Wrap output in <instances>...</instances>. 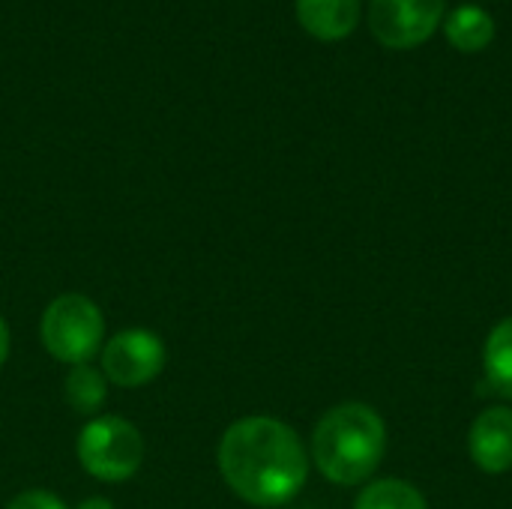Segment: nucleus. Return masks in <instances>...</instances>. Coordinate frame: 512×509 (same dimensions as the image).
Segmentation results:
<instances>
[{"label": "nucleus", "instance_id": "obj_1", "mask_svg": "<svg viewBox=\"0 0 512 509\" xmlns=\"http://www.w3.org/2000/svg\"><path fill=\"white\" fill-rule=\"evenodd\" d=\"M219 471L228 489L252 507H285L309 477L300 435L273 417H243L219 441Z\"/></svg>", "mask_w": 512, "mask_h": 509}, {"label": "nucleus", "instance_id": "obj_2", "mask_svg": "<svg viewBox=\"0 0 512 509\" xmlns=\"http://www.w3.org/2000/svg\"><path fill=\"white\" fill-rule=\"evenodd\" d=\"M387 453V426L372 405L345 402L330 408L312 432V462L336 486L372 480Z\"/></svg>", "mask_w": 512, "mask_h": 509}, {"label": "nucleus", "instance_id": "obj_3", "mask_svg": "<svg viewBox=\"0 0 512 509\" xmlns=\"http://www.w3.org/2000/svg\"><path fill=\"white\" fill-rule=\"evenodd\" d=\"M105 336L99 306L84 294H60L48 303L39 324V339L45 351L69 366L90 363Z\"/></svg>", "mask_w": 512, "mask_h": 509}, {"label": "nucleus", "instance_id": "obj_4", "mask_svg": "<svg viewBox=\"0 0 512 509\" xmlns=\"http://www.w3.org/2000/svg\"><path fill=\"white\" fill-rule=\"evenodd\" d=\"M78 462L102 483H123L144 462V438L123 417H93L78 435Z\"/></svg>", "mask_w": 512, "mask_h": 509}, {"label": "nucleus", "instance_id": "obj_5", "mask_svg": "<svg viewBox=\"0 0 512 509\" xmlns=\"http://www.w3.org/2000/svg\"><path fill=\"white\" fill-rule=\"evenodd\" d=\"M165 363H168L165 342L153 330H141V327L117 333L102 348V375H105V381H111L117 387H126V390L144 387L153 378H159Z\"/></svg>", "mask_w": 512, "mask_h": 509}, {"label": "nucleus", "instance_id": "obj_6", "mask_svg": "<svg viewBox=\"0 0 512 509\" xmlns=\"http://www.w3.org/2000/svg\"><path fill=\"white\" fill-rule=\"evenodd\" d=\"M444 21V0H372L369 30L387 48H417Z\"/></svg>", "mask_w": 512, "mask_h": 509}, {"label": "nucleus", "instance_id": "obj_7", "mask_svg": "<svg viewBox=\"0 0 512 509\" xmlns=\"http://www.w3.org/2000/svg\"><path fill=\"white\" fill-rule=\"evenodd\" d=\"M468 453L483 474L512 471V408L492 405L480 411L468 429Z\"/></svg>", "mask_w": 512, "mask_h": 509}, {"label": "nucleus", "instance_id": "obj_8", "mask_svg": "<svg viewBox=\"0 0 512 509\" xmlns=\"http://www.w3.org/2000/svg\"><path fill=\"white\" fill-rule=\"evenodd\" d=\"M297 18L321 42L345 39L360 21V0H297Z\"/></svg>", "mask_w": 512, "mask_h": 509}, {"label": "nucleus", "instance_id": "obj_9", "mask_svg": "<svg viewBox=\"0 0 512 509\" xmlns=\"http://www.w3.org/2000/svg\"><path fill=\"white\" fill-rule=\"evenodd\" d=\"M444 33L453 48L459 51H483L495 39V21L483 6H459L447 15Z\"/></svg>", "mask_w": 512, "mask_h": 509}, {"label": "nucleus", "instance_id": "obj_10", "mask_svg": "<svg viewBox=\"0 0 512 509\" xmlns=\"http://www.w3.org/2000/svg\"><path fill=\"white\" fill-rule=\"evenodd\" d=\"M483 372L486 384L512 402V318L492 327L483 345Z\"/></svg>", "mask_w": 512, "mask_h": 509}, {"label": "nucleus", "instance_id": "obj_11", "mask_svg": "<svg viewBox=\"0 0 512 509\" xmlns=\"http://www.w3.org/2000/svg\"><path fill=\"white\" fill-rule=\"evenodd\" d=\"M63 396H66V405L75 414L96 417L102 411L105 399H108V381L90 363L69 366V375H66V384H63Z\"/></svg>", "mask_w": 512, "mask_h": 509}, {"label": "nucleus", "instance_id": "obj_12", "mask_svg": "<svg viewBox=\"0 0 512 509\" xmlns=\"http://www.w3.org/2000/svg\"><path fill=\"white\" fill-rule=\"evenodd\" d=\"M354 509H429L426 495L408 480H372L357 495Z\"/></svg>", "mask_w": 512, "mask_h": 509}, {"label": "nucleus", "instance_id": "obj_13", "mask_svg": "<svg viewBox=\"0 0 512 509\" xmlns=\"http://www.w3.org/2000/svg\"><path fill=\"white\" fill-rule=\"evenodd\" d=\"M6 509H66V504L51 492L33 489V492H21L18 498H12Z\"/></svg>", "mask_w": 512, "mask_h": 509}, {"label": "nucleus", "instance_id": "obj_14", "mask_svg": "<svg viewBox=\"0 0 512 509\" xmlns=\"http://www.w3.org/2000/svg\"><path fill=\"white\" fill-rule=\"evenodd\" d=\"M6 357H9V327H6V321L0 318V366L6 363Z\"/></svg>", "mask_w": 512, "mask_h": 509}, {"label": "nucleus", "instance_id": "obj_15", "mask_svg": "<svg viewBox=\"0 0 512 509\" xmlns=\"http://www.w3.org/2000/svg\"><path fill=\"white\" fill-rule=\"evenodd\" d=\"M78 509H114V504L108 498H87L78 504Z\"/></svg>", "mask_w": 512, "mask_h": 509}]
</instances>
